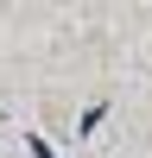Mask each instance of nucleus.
Here are the masks:
<instances>
[{
	"label": "nucleus",
	"mask_w": 152,
	"mask_h": 158,
	"mask_svg": "<svg viewBox=\"0 0 152 158\" xmlns=\"http://www.w3.org/2000/svg\"><path fill=\"white\" fill-rule=\"evenodd\" d=\"M25 152H32V158H57V152L44 146V139H25Z\"/></svg>",
	"instance_id": "f03ea898"
},
{
	"label": "nucleus",
	"mask_w": 152,
	"mask_h": 158,
	"mask_svg": "<svg viewBox=\"0 0 152 158\" xmlns=\"http://www.w3.org/2000/svg\"><path fill=\"white\" fill-rule=\"evenodd\" d=\"M101 120H108V101H89V108H82V120H76V133H95Z\"/></svg>",
	"instance_id": "f257e3e1"
}]
</instances>
